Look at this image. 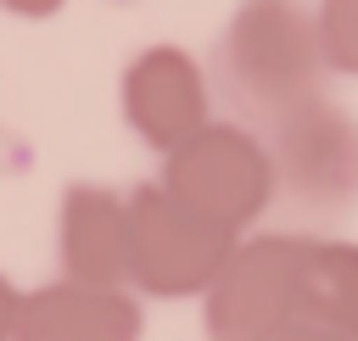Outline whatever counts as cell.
Segmentation results:
<instances>
[{"label": "cell", "mask_w": 358, "mask_h": 341, "mask_svg": "<svg viewBox=\"0 0 358 341\" xmlns=\"http://www.w3.org/2000/svg\"><path fill=\"white\" fill-rule=\"evenodd\" d=\"M324 78L313 0H235L207 50V84L246 129L324 95Z\"/></svg>", "instance_id": "obj_1"}, {"label": "cell", "mask_w": 358, "mask_h": 341, "mask_svg": "<svg viewBox=\"0 0 358 341\" xmlns=\"http://www.w3.org/2000/svg\"><path fill=\"white\" fill-rule=\"evenodd\" d=\"M257 134L274 168V201L302 218H341L358 207V112L330 89L280 112Z\"/></svg>", "instance_id": "obj_2"}, {"label": "cell", "mask_w": 358, "mask_h": 341, "mask_svg": "<svg viewBox=\"0 0 358 341\" xmlns=\"http://www.w3.org/2000/svg\"><path fill=\"white\" fill-rule=\"evenodd\" d=\"M235 246H241L235 229L190 212L157 179L129 190V291L134 296H157V302L196 296L201 302Z\"/></svg>", "instance_id": "obj_3"}, {"label": "cell", "mask_w": 358, "mask_h": 341, "mask_svg": "<svg viewBox=\"0 0 358 341\" xmlns=\"http://www.w3.org/2000/svg\"><path fill=\"white\" fill-rule=\"evenodd\" d=\"M157 184L173 201H185L190 212H201L235 235H252V224L274 207V168H268L263 134L235 117L229 123L213 117L201 134H190L179 151H168Z\"/></svg>", "instance_id": "obj_4"}, {"label": "cell", "mask_w": 358, "mask_h": 341, "mask_svg": "<svg viewBox=\"0 0 358 341\" xmlns=\"http://www.w3.org/2000/svg\"><path fill=\"white\" fill-rule=\"evenodd\" d=\"M308 229H263L241 235L229 263L201 296L207 341H274L296 324V285L308 257Z\"/></svg>", "instance_id": "obj_5"}, {"label": "cell", "mask_w": 358, "mask_h": 341, "mask_svg": "<svg viewBox=\"0 0 358 341\" xmlns=\"http://www.w3.org/2000/svg\"><path fill=\"white\" fill-rule=\"evenodd\" d=\"M117 112H123V123H129V134L140 145L168 157L190 134H201L213 123L207 67L185 45H168V39L134 50L123 61V73H117Z\"/></svg>", "instance_id": "obj_6"}, {"label": "cell", "mask_w": 358, "mask_h": 341, "mask_svg": "<svg viewBox=\"0 0 358 341\" xmlns=\"http://www.w3.org/2000/svg\"><path fill=\"white\" fill-rule=\"evenodd\" d=\"M56 263L73 285L129 291V190L73 179L56 207Z\"/></svg>", "instance_id": "obj_7"}, {"label": "cell", "mask_w": 358, "mask_h": 341, "mask_svg": "<svg viewBox=\"0 0 358 341\" xmlns=\"http://www.w3.org/2000/svg\"><path fill=\"white\" fill-rule=\"evenodd\" d=\"M145 313L134 291H101L73 280H45L22 291V319L11 341H140Z\"/></svg>", "instance_id": "obj_8"}, {"label": "cell", "mask_w": 358, "mask_h": 341, "mask_svg": "<svg viewBox=\"0 0 358 341\" xmlns=\"http://www.w3.org/2000/svg\"><path fill=\"white\" fill-rule=\"evenodd\" d=\"M296 324L358 335V240L313 235L296 285Z\"/></svg>", "instance_id": "obj_9"}, {"label": "cell", "mask_w": 358, "mask_h": 341, "mask_svg": "<svg viewBox=\"0 0 358 341\" xmlns=\"http://www.w3.org/2000/svg\"><path fill=\"white\" fill-rule=\"evenodd\" d=\"M313 22H319L324 67L358 78V0H313Z\"/></svg>", "instance_id": "obj_10"}, {"label": "cell", "mask_w": 358, "mask_h": 341, "mask_svg": "<svg viewBox=\"0 0 358 341\" xmlns=\"http://www.w3.org/2000/svg\"><path fill=\"white\" fill-rule=\"evenodd\" d=\"M17 319H22V291L0 274V341H11V335H17Z\"/></svg>", "instance_id": "obj_11"}, {"label": "cell", "mask_w": 358, "mask_h": 341, "mask_svg": "<svg viewBox=\"0 0 358 341\" xmlns=\"http://www.w3.org/2000/svg\"><path fill=\"white\" fill-rule=\"evenodd\" d=\"M67 0H0V11H11V17H28V22H45V17H56Z\"/></svg>", "instance_id": "obj_12"}, {"label": "cell", "mask_w": 358, "mask_h": 341, "mask_svg": "<svg viewBox=\"0 0 358 341\" xmlns=\"http://www.w3.org/2000/svg\"><path fill=\"white\" fill-rule=\"evenodd\" d=\"M274 341H358V335H336V330H313V324H291V330L274 335Z\"/></svg>", "instance_id": "obj_13"}]
</instances>
